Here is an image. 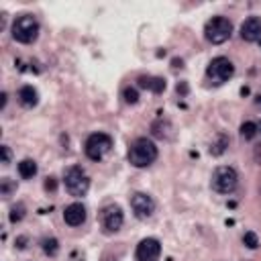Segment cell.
I'll return each instance as SVG.
<instances>
[{"mask_svg":"<svg viewBox=\"0 0 261 261\" xmlns=\"http://www.w3.org/2000/svg\"><path fill=\"white\" fill-rule=\"evenodd\" d=\"M155 159H157V147H155L153 141H149V139H145V137L137 139V141L130 145V149H128V161H130L135 167H147V165H151Z\"/></svg>","mask_w":261,"mask_h":261,"instance_id":"1","label":"cell"},{"mask_svg":"<svg viewBox=\"0 0 261 261\" xmlns=\"http://www.w3.org/2000/svg\"><path fill=\"white\" fill-rule=\"evenodd\" d=\"M39 35V22L31 14H22L12 22V37L18 43H33Z\"/></svg>","mask_w":261,"mask_h":261,"instance_id":"2","label":"cell"},{"mask_svg":"<svg viewBox=\"0 0 261 261\" xmlns=\"http://www.w3.org/2000/svg\"><path fill=\"white\" fill-rule=\"evenodd\" d=\"M230 33H232V24H230V20L224 18V16H214V18H210V20L206 22V27H204L206 39H208L210 43H214V45L224 43V41L230 37Z\"/></svg>","mask_w":261,"mask_h":261,"instance_id":"3","label":"cell"},{"mask_svg":"<svg viewBox=\"0 0 261 261\" xmlns=\"http://www.w3.org/2000/svg\"><path fill=\"white\" fill-rule=\"evenodd\" d=\"M239 184V173L234 167H228V165H222V167H216L214 173H212V188L220 194H230Z\"/></svg>","mask_w":261,"mask_h":261,"instance_id":"4","label":"cell"},{"mask_svg":"<svg viewBox=\"0 0 261 261\" xmlns=\"http://www.w3.org/2000/svg\"><path fill=\"white\" fill-rule=\"evenodd\" d=\"M112 147V139L106 135V133H94L88 137L86 141V155L92 159V161H100Z\"/></svg>","mask_w":261,"mask_h":261,"instance_id":"5","label":"cell"},{"mask_svg":"<svg viewBox=\"0 0 261 261\" xmlns=\"http://www.w3.org/2000/svg\"><path fill=\"white\" fill-rule=\"evenodd\" d=\"M65 188L71 196H84L90 188V177L82 167H69L65 171Z\"/></svg>","mask_w":261,"mask_h":261,"instance_id":"6","label":"cell"},{"mask_svg":"<svg viewBox=\"0 0 261 261\" xmlns=\"http://www.w3.org/2000/svg\"><path fill=\"white\" fill-rule=\"evenodd\" d=\"M234 73V65L230 63V59L226 57H214L208 67H206V75L214 82V84H222L226 80H230Z\"/></svg>","mask_w":261,"mask_h":261,"instance_id":"7","label":"cell"},{"mask_svg":"<svg viewBox=\"0 0 261 261\" xmlns=\"http://www.w3.org/2000/svg\"><path fill=\"white\" fill-rule=\"evenodd\" d=\"M137 261H157L161 255V245L157 239H143L137 245Z\"/></svg>","mask_w":261,"mask_h":261,"instance_id":"8","label":"cell"},{"mask_svg":"<svg viewBox=\"0 0 261 261\" xmlns=\"http://www.w3.org/2000/svg\"><path fill=\"white\" fill-rule=\"evenodd\" d=\"M130 206H133V212L137 218H149L155 210V202L151 196L143 194V192H137L133 198H130Z\"/></svg>","mask_w":261,"mask_h":261,"instance_id":"9","label":"cell"},{"mask_svg":"<svg viewBox=\"0 0 261 261\" xmlns=\"http://www.w3.org/2000/svg\"><path fill=\"white\" fill-rule=\"evenodd\" d=\"M122 222H124V216H122V210L118 206H106L102 210V224L106 230L114 232L122 226Z\"/></svg>","mask_w":261,"mask_h":261,"instance_id":"10","label":"cell"},{"mask_svg":"<svg viewBox=\"0 0 261 261\" xmlns=\"http://www.w3.org/2000/svg\"><path fill=\"white\" fill-rule=\"evenodd\" d=\"M241 37H243V41H257V39H261V18L259 16H249L241 24Z\"/></svg>","mask_w":261,"mask_h":261,"instance_id":"11","label":"cell"},{"mask_svg":"<svg viewBox=\"0 0 261 261\" xmlns=\"http://www.w3.org/2000/svg\"><path fill=\"white\" fill-rule=\"evenodd\" d=\"M63 220H65L69 226H80V224L86 220V208H84V204H80V202L69 204V206L63 210Z\"/></svg>","mask_w":261,"mask_h":261,"instance_id":"12","label":"cell"},{"mask_svg":"<svg viewBox=\"0 0 261 261\" xmlns=\"http://www.w3.org/2000/svg\"><path fill=\"white\" fill-rule=\"evenodd\" d=\"M139 86L141 88H147L155 94H161L165 90V80L163 77H157V75H141L139 77Z\"/></svg>","mask_w":261,"mask_h":261,"instance_id":"13","label":"cell"},{"mask_svg":"<svg viewBox=\"0 0 261 261\" xmlns=\"http://www.w3.org/2000/svg\"><path fill=\"white\" fill-rule=\"evenodd\" d=\"M18 102L24 106V108H33L37 102H39V94L33 86H22L18 90Z\"/></svg>","mask_w":261,"mask_h":261,"instance_id":"14","label":"cell"},{"mask_svg":"<svg viewBox=\"0 0 261 261\" xmlns=\"http://www.w3.org/2000/svg\"><path fill=\"white\" fill-rule=\"evenodd\" d=\"M18 173H20V177L31 179V177L37 173V163H35L33 159H22V161L18 163Z\"/></svg>","mask_w":261,"mask_h":261,"instance_id":"15","label":"cell"},{"mask_svg":"<svg viewBox=\"0 0 261 261\" xmlns=\"http://www.w3.org/2000/svg\"><path fill=\"white\" fill-rule=\"evenodd\" d=\"M226 147H228V137H226V135H218L216 141L210 145V153H212V155H222Z\"/></svg>","mask_w":261,"mask_h":261,"instance_id":"16","label":"cell"},{"mask_svg":"<svg viewBox=\"0 0 261 261\" xmlns=\"http://www.w3.org/2000/svg\"><path fill=\"white\" fill-rule=\"evenodd\" d=\"M257 130H259V126L255 122H251V120H247V122L241 124V137L243 139H253L257 135Z\"/></svg>","mask_w":261,"mask_h":261,"instance_id":"17","label":"cell"},{"mask_svg":"<svg viewBox=\"0 0 261 261\" xmlns=\"http://www.w3.org/2000/svg\"><path fill=\"white\" fill-rule=\"evenodd\" d=\"M14 190H16V184L10 181L8 177H2V181H0V194L2 196H10Z\"/></svg>","mask_w":261,"mask_h":261,"instance_id":"18","label":"cell"},{"mask_svg":"<svg viewBox=\"0 0 261 261\" xmlns=\"http://www.w3.org/2000/svg\"><path fill=\"white\" fill-rule=\"evenodd\" d=\"M22 216H24V206L22 204H16V206L10 208V222H18V220H22Z\"/></svg>","mask_w":261,"mask_h":261,"instance_id":"19","label":"cell"},{"mask_svg":"<svg viewBox=\"0 0 261 261\" xmlns=\"http://www.w3.org/2000/svg\"><path fill=\"white\" fill-rule=\"evenodd\" d=\"M43 251H45L47 255H55V253L59 251L57 241H55V239H45V241H43Z\"/></svg>","mask_w":261,"mask_h":261,"instance_id":"20","label":"cell"},{"mask_svg":"<svg viewBox=\"0 0 261 261\" xmlns=\"http://www.w3.org/2000/svg\"><path fill=\"white\" fill-rule=\"evenodd\" d=\"M243 243L249 247V249H257V245H259V239H257V234L255 232H245V237H243Z\"/></svg>","mask_w":261,"mask_h":261,"instance_id":"21","label":"cell"},{"mask_svg":"<svg viewBox=\"0 0 261 261\" xmlns=\"http://www.w3.org/2000/svg\"><path fill=\"white\" fill-rule=\"evenodd\" d=\"M122 96H124V102L126 104H137V100H139V94H137L135 88H126Z\"/></svg>","mask_w":261,"mask_h":261,"instance_id":"22","label":"cell"},{"mask_svg":"<svg viewBox=\"0 0 261 261\" xmlns=\"http://www.w3.org/2000/svg\"><path fill=\"white\" fill-rule=\"evenodd\" d=\"M0 149H2V163L8 165V163H10V149H8L6 145H2Z\"/></svg>","mask_w":261,"mask_h":261,"instance_id":"23","label":"cell"},{"mask_svg":"<svg viewBox=\"0 0 261 261\" xmlns=\"http://www.w3.org/2000/svg\"><path fill=\"white\" fill-rule=\"evenodd\" d=\"M45 188H47V190H55V177H47Z\"/></svg>","mask_w":261,"mask_h":261,"instance_id":"24","label":"cell"},{"mask_svg":"<svg viewBox=\"0 0 261 261\" xmlns=\"http://www.w3.org/2000/svg\"><path fill=\"white\" fill-rule=\"evenodd\" d=\"M255 106H257V108H261V96H257V98H255Z\"/></svg>","mask_w":261,"mask_h":261,"instance_id":"25","label":"cell"},{"mask_svg":"<svg viewBox=\"0 0 261 261\" xmlns=\"http://www.w3.org/2000/svg\"><path fill=\"white\" fill-rule=\"evenodd\" d=\"M259 130H261V124H259Z\"/></svg>","mask_w":261,"mask_h":261,"instance_id":"26","label":"cell"}]
</instances>
